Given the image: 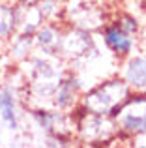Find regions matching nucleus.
<instances>
[{"mask_svg":"<svg viewBox=\"0 0 146 148\" xmlns=\"http://www.w3.org/2000/svg\"><path fill=\"white\" fill-rule=\"evenodd\" d=\"M17 32V2L0 0V45Z\"/></svg>","mask_w":146,"mask_h":148,"instance_id":"obj_15","label":"nucleus"},{"mask_svg":"<svg viewBox=\"0 0 146 148\" xmlns=\"http://www.w3.org/2000/svg\"><path fill=\"white\" fill-rule=\"evenodd\" d=\"M107 21L109 19L105 15V10L99 6H94V4H81L77 8H68L66 23L81 26L90 32H99Z\"/></svg>","mask_w":146,"mask_h":148,"instance_id":"obj_10","label":"nucleus"},{"mask_svg":"<svg viewBox=\"0 0 146 148\" xmlns=\"http://www.w3.org/2000/svg\"><path fill=\"white\" fill-rule=\"evenodd\" d=\"M75 139L86 146H109L118 141V130L113 116L96 114L77 105L73 109Z\"/></svg>","mask_w":146,"mask_h":148,"instance_id":"obj_4","label":"nucleus"},{"mask_svg":"<svg viewBox=\"0 0 146 148\" xmlns=\"http://www.w3.org/2000/svg\"><path fill=\"white\" fill-rule=\"evenodd\" d=\"M23 66V83H25V98L28 105H51L53 96L62 81L64 73L70 69L56 54H45L34 51V54Z\"/></svg>","mask_w":146,"mask_h":148,"instance_id":"obj_1","label":"nucleus"},{"mask_svg":"<svg viewBox=\"0 0 146 148\" xmlns=\"http://www.w3.org/2000/svg\"><path fill=\"white\" fill-rule=\"evenodd\" d=\"M26 103L25 98V83L11 84L4 83L0 84V127L8 131L10 135H19L23 133V122L26 118Z\"/></svg>","mask_w":146,"mask_h":148,"instance_id":"obj_7","label":"nucleus"},{"mask_svg":"<svg viewBox=\"0 0 146 148\" xmlns=\"http://www.w3.org/2000/svg\"><path fill=\"white\" fill-rule=\"evenodd\" d=\"M26 120L43 135L45 146H73L77 143L71 111H62L53 105H28Z\"/></svg>","mask_w":146,"mask_h":148,"instance_id":"obj_2","label":"nucleus"},{"mask_svg":"<svg viewBox=\"0 0 146 148\" xmlns=\"http://www.w3.org/2000/svg\"><path fill=\"white\" fill-rule=\"evenodd\" d=\"M84 92V81L73 68H70L64 73L62 81H60L58 88H56L55 96H53L51 105L62 111H73L79 105L81 96Z\"/></svg>","mask_w":146,"mask_h":148,"instance_id":"obj_9","label":"nucleus"},{"mask_svg":"<svg viewBox=\"0 0 146 148\" xmlns=\"http://www.w3.org/2000/svg\"><path fill=\"white\" fill-rule=\"evenodd\" d=\"M66 23H47L45 21L34 34V45L36 51L45 54H56L60 51V41H62V32Z\"/></svg>","mask_w":146,"mask_h":148,"instance_id":"obj_12","label":"nucleus"},{"mask_svg":"<svg viewBox=\"0 0 146 148\" xmlns=\"http://www.w3.org/2000/svg\"><path fill=\"white\" fill-rule=\"evenodd\" d=\"M41 15L47 23H66L68 2L66 0H38Z\"/></svg>","mask_w":146,"mask_h":148,"instance_id":"obj_16","label":"nucleus"},{"mask_svg":"<svg viewBox=\"0 0 146 148\" xmlns=\"http://www.w3.org/2000/svg\"><path fill=\"white\" fill-rule=\"evenodd\" d=\"M4 45H6L8 58H10L13 64H17V66L25 64V62L34 54V51H36L34 36H30V34H23V32H15Z\"/></svg>","mask_w":146,"mask_h":148,"instance_id":"obj_14","label":"nucleus"},{"mask_svg":"<svg viewBox=\"0 0 146 148\" xmlns=\"http://www.w3.org/2000/svg\"><path fill=\"white\" fill-rule=\"evenodd\" d=\"M58 56L64 62H68V66L77 68L81 64H90V62L98 60L101 56V53L98 49V41L94 38V32L66 23Z\"/></svg>","mask_w":146,"mask_h":148,"instance_id":"obj_6","label":"nucleus"},{"mask_svg":"<svg viewBox=\"0 0 146 148\" xmlns=\"http://www.w3.org/2000/svg\"><path fill=\"white\" fill-rule=\"evenodd\" d=\"M118 75L128 83L131 90H146V54L133 53L120 60Z\"/></svg>","mask_w":146,"mask_h":148,"instance_id":"obj_11","label":"nucleus"},{"mask_svg":"<svg viewBox=\"0 0 146 148\" xmlns=\"http://www.w3.org/2000/svg\"><path fill=\"white\" fill-rule=\"evenodd\" d=\"M129 94L131 88L128 86V83L120 75H111L86 88L81 96L79 107L96 114L113 116Z\"/></svg>","mask_w":146,"mask_h":148,"instance_id":"obj_3","label":"nucleus"},{"mask_svg":"<svg viewBox=\"0 0 146 148\" xmlns=\"http://www.w3.org/2000/svg\"><path fill=\"white\" fill-rule=\"evenodd\" d=\"M139 2H144V4H146V0H139Z\"/></svg>","mask_w":146,"mask_h":148,"instance_id":"obj_18","label":"nucleus"},{"mask_svg":"<svg viewBox=\"0 0 146 148\" xmlns=\"http://www.w3.org/2000/svg\"><path fill=\"white\" fill-rule=\"evenodd\" d=\"M113 118L118 130V141L146 137V90H131Z\"/></svg>","mask_w":146,"mask_h":148,"instance_id":"obj_5","label":"nucleus"},{"mask_svg":"<svg viewBox=\"0 0 146 148\" xmlns=\"http://www.w3.org/2000/svg\"><path fill=\"white\" fill-rule=\"evenodd\" d=\"M45 23L38 2H17V32L34 36Z\"/></svg>","mask_w":146,"mask_h":148,"instance_id":"obj_13","label":"nucleus"},{"mask_svg":"<svg viewBox=\"0 0 146 148\" xmlns=\"http://www.w3.org/2000/svg\"><path fill=\"white\" fill-rule=\"evenodd\" d=\"M114 21H116L124 30H128V32L135 34V36H139V34H141V21H139V19H137L133 13H128V11H120V13L114 17Z\"/></svg>","mask_w":146,"mask_h":148,"instance_id":"obj_17","label":"nucleus"},{"mask_svg":"<svg viewBox=\"0 0 146 148\" xmlns=\"http://www.w3.org/2000/svg\"><path fill=\"white\" fill-rule=\"evenodd\" d=\"M98 34H99V40H101L103 47L109 51V54L113 58H116L118 62L128 58L129 54H133L137 45H139V36L124 30L114 19L107 21Z\"/></svg>","mask_w":146,"mask_h":148,"instance_id":"obj_8","label":"nucleus"}]
</instances>
